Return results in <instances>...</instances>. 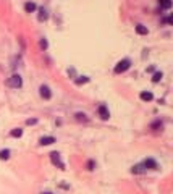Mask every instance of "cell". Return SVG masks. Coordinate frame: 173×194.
Masks as SVG:
<instances>
[{"mask_svg":"<svg viewBox=\"0 0 173 194\" xmlns=\"http://www.w3.org/2000/svg\"><path fill=\"white\" fill-rule=\"evenodd\" d=\"M129 67H131V61H129L128 58H125V60H121V61H118L116 63V67H115V73L116 74H120V73H123V71H126Z\"/></svg>","mask_w":173,"mask_h":194,"instance_id":"1","label":"cell"},{"mask_svg":"<svg viewBox=\"0 0 173 194\" xmlns=\"http://www.w3.org/2000/svg\"><path fill=\"white\" fill-rule=\"evenodd\" d=\"M7 84H8L10 87H16V89H18V87H21V86H23V79H21L20 74H13L11 78H8Z\"/></svg>","mask_w":173,"mask_h":194,"instance_id":"2","label":"cell"},{"mask_svg":"<svg viewBox=\"0 0 173 194\" xmlns=\"http://www.w3.org/2000/svg\"><path fill=\"white\" fill-rule=\"evenodd\" d=\"M50 160H52V163L57 165L60 170H65V163L62 162V159H60V154H58V152H52V154H50Z\"/></svg>","mask_w":173,"mask_h":194,"instance_id":"3","label":"cell"},{"mask_svg":"<svg viewBox=\"0 0 173 194\" xmlns=\"http://www.w3.org/2000/svg\"><path fill=\"white\" fill-rule=\"evenodd\" d=\"M99 115H100L102 120H109V117H110L109 108H107L105 105H100V107H99Z\"/></svg>","mask_w":173,"mask_h":194,"instance_id":"4","label":"cell"},{"mask_svg":"<svg viewBox=\"0 0 173 194\" xmlns=\"http://www.w3.org/2000/svg\"><path fill=\"white\" fill-rule=\"evenodd\" d=\"M55 143V138H52V136H45V138H41L39 139V144L41 146H50Z\"/></svg>","mask_w":173,"mask_h":194,"instance_id":"5","label":"cell"},{"mask_svg":"<svg viewBox=\"0 0 173 194\" xmlns=\"http://www.w3.org/2000/svg\"><path fill=\"white\" fill-rule=\"evenodd\" d=\"M41 96L44 97V99H50L52 97V92H50V89H49V86H41Z\"/></svg>","mask_w":173,"mask_h":194,"instance_id":"6","label":"cell"},{"mask_svg":"<svg viewBox=\"0 0 173 194\" xmlns=\"http://www.w3.org/2000/svg\"><path fill=\"white\" fill-rule=\"evenodd\" d=\"M142 167L151 168V170H155V168H157V162H155V160H152V159H147L146 162L142 163Z\"/></svg>","mask_w":173,"mask_h":194,"instance_id":"7","label":"cell"},{"mask_svg":"<svg viewBox=\"0 0 173 194\" xmlns=\"http://www.w3.org/2000/svg\"><path fill=\"white\" fill-rule=\"evenodd\" d=\"M139 97H141V100H144V102H149V100H152V99H154L152 92H141V94H139Z\"/></svg>","mask_w":173,"mask_h":194,"instance_id":"8","label":"cell"},{"mask_svg":"<svg viewBox=\"0 0 173 194\" xmlns=\"http://www.w3.org/2000/svg\"><path fill=\"white\" fill-rule=\"evenodd\" d=\"M39 21H45L49 18V15H47V10H45V8H39Z\"/></svg>","mask_w":173,"mask_h":194,"instance_id":"9","label":"cell"},{"mask_svg":"<svg viewBox=\"0 0 173 194\" xmlns=\"http://www.w3.org/2000/svg\"><path fill=\"white\" fill-rule=\"evenodd\" d=\"M24 10L28 12V13H32L36 10V3H32V2H28V3H24Z\"/></svg>","mask_w":173,"mask_h":194,"instance_id":"10","label":"cell"},{"mask_svg":"<svg viewBox=\"0 0 173 194\" xmlns=\"http://www.w3.org/2000/svg\"><path fill=\"white\" fill-rule=\"evenodd\" d=\"M136 32H138V34H141V36H146L147 34V28L142 26V25H138L136 26Z\"/></svg>","mask_w":173,"mask_h":194,"instance_id":"11","label":"cell"},{"mask_svg":"<svg viewBox=\"0 0 173 194\" xmlns=\"http://www.w3.org/2000/svg\"><path fill=\"white\" fill-rule=\"evenodd\" d=\"M8 157H10V150H8V149L0 150V159H2V160H7Z\"/></svg>","mask_w":173,"mask_h":194,"instance_id":"12","label":"cell"},{"mask_svg":"<svg viewBox=\"0 0 173 194\" xmlns=\"http://www.w3.org/2000/svg\"><path fill=\"white\" fill-rule=\"evenodd\" d=\"M10 134L13 136V138H20V136L23 134V130H20V128H16V130H13Z\"/></svg>","mask_w":173,"mask_h":194,"instance_id":"13","label":"cell"},{"mask_svg":"<svg viewBox=\"0 0 173 194\" xmlns=\"http://www.w3.org/2000/svg\"><path fill=\"white\" fill-rule=\"evenodd\" d=\"M160 5L163 8H170L171 7V0H160Z\"/></svg>","mask_w":173,"mask_h":194,"instance_id":"14","label":"cell"},{"mask_svg":"<svg viewBox=\"0 0 173 194\" xmlns=\"http://www.w3.org/2000/svg\"><path fill=\"white\" fill-rule=\"evenodd\" d=\"M76 120H79V121H87V118H86V115L84 113H76Z\"/></svg>","mask_w":173,"mask_h":194,"instance_id":"15","label":"cell"},{"mask_svg":"<svg viewBox=\"0 0 173 194\" xmlns=\"http://www.w3.org/2000/svg\"><path fill=\"white\" fill-rule=\"evenodd\" d=\"M160 79H162V73H155V74H154V78H152V81L154 83H158Z\"/></svg>","mask_w":173,"mask_h":194,"instance_id":"16","label":"cell"},{"mask_svg":"<svg viewBox=\"0 0 173 194\" xmlns=\"http://www.w3.org/2000/svg\"><path fill=\"white\" fill-rule=\"evenodd\" d=\"M87 81H89V78L83 76V78H79V79H76V84H83V83H87Z\"/></svg>","mask_w":173,"mask_h":194,"instance_id":"17","label":"cell"},{"mask_svg":"<svg viewBox=\"0 0 173 194\" xmlns=\"http://www.w3.org/2000/svg\"><path fill=\"white\" fill-rule=\"evenodd\" d=\"M41 47H44V49H45V47H47V41H41Z\"/></svg>","mask_w":173,"mask_h":194,"instance_id":"18","label":"cell"},{"mask_svg":"<svg viewBox=\"0 0 173 194\" xmlns=\"http://www.w3.org/2000/svg\"><path fill=\"white\" fill-rule=\"evenodd\" d=\"M26 123H28V125H36V123H37V120H28Z\"/></svg>","mask_w":173,"mask_h":194,"instance_id":"19","label":"cell"},{"mask_svg":"<svg viewBox=\"0 0 173 194\" xmlns=\"http://www.w3.org/2000/svg\"><path fill=\"white\" fill-rule=\"evenodd\" d=\"M163 21H165V23H168V25H171V18H165Z\"/></svg>","mask_w":173,"mask_h":194,"instance_id":"20","label":"cell"},{"mask_svg":"<svg viewBox=\"0 0 173 194\" xmlns=\"http://www.w3.org/2000/svg\"><path fill=\"white\" fill-rule=\"evenodd\" d=\"M87 167H89V170H92V167H94V162H89V163H87Z\"/></svg>","mask_w":173,"mask_h":194,"instance_id":"21","label":"cell"},{"mask_svg":"<svg viewBox=\"0 0 173 194\" xmlns=\"http://www.w3.org/2000/svg\"><path fill=\"white\" fill-rule=\"evenodd\" d=\"M42 194H52V192H42Z\"/></svg>","mask_w":173,"mask_h":194,"instance_id":"22","label":"cell"}]
</instances>
